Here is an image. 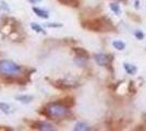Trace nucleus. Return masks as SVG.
I'll use <instances>...</instances> for the list:
<instances>
[{
	"instance_id": "f257e3e1",
	"label": "nucleus",
	"mask_w": 146,
	"mask_h": 131,
	"mask_svg": "<svg viewBox=\"0 0 146 131\" xmlns=\"http://www.w3.org/2000/svg\"><path fill=\"white\" fill-rule=\"evenodd\" d=\"M82 26L93 32H108L116 30L113 24L111 23V21L106 17L95 20H90V21H84V22H82Z\"/></svg>"
},
{
	"instance_id": "f03ea898",
	"label": "nucleus",
	"mask_w": 146,
	"mask_h": 131,
	"mask_svg": "<svg viewBox=\"0 0 146 131\" xmlns=\"http://www.w3.org/2000/svg\"><path fill=\"white\" fill-rule=\"evenodd\" d=\"M43 114H45L47 117L51 118H64L70 114L69 108L62 105L61 103H51L46 108H44Z\"/></svg>"
},
{
	"instance_id": "7ed1b4c3",
	"label": "nucleus",
	"mask_w": 146,
	"mask_h": 131,
	"mask_svg": "<svg viewBox=\"0 0 146 131\" xmlns=\"http://www.w3.org/2000/svg\"><path fill=\"white\" fill-rule=\"evenodd\" d=\"M22 68L11 60H1L0 61V73L7 76L20 74Z\"/></svg>"
},
{
	"instance_id": "20e7f679",
	"label": "nucleus",
	"mask_w": 146,
	"mask_h": 131,
	"mask_svg": "<svg viewBox=\"0 0 146 131\" xmlns=\"http://www.w3.org/2000/svg\"><path fill=\"white\" fill-rule=\"evenodd\" d=\"M94 59H95V61H96L99 66L109 68L110 72L113 73V69H112V60H113V57H112V55L95 54V55H94Z\"/></svg>"
},
{
	"instance_id": "39448f33",
	"label": "nucleus",
	"mask_w": 146,
	"mask_h": 131,
	"mask_svg": "<svg viewBox=\"0 0 146 131\" xmlns=\"http://www.w3.org/2000/svg\"><path fill=\"white\" fill-rule=\"evenodd\" d=\"M32 128L33 129H36V130H40V131H54L55 128L51 124H48V122H45V121H36L32 125Z\"/></svg>"
},
{
	"instance_id": "423d86ee",
	"label": "nucleus",
	"mask_w": 146,
	"mask_h": 131,
	"mask_svg": "<svg viewBox=\"0 0 146 131\" xmlns=\"http://www.w3.org/2000/svg\"><path fill=\"white\" fill-rule=\"evenodd\" d=\"M72 50L74 51V54L76 55V57H82V58H85V59H88V58H90V54H88V51L85 50L84 48L74 47V48H72Z\"/></svg>"
},
{
	"instance_id": "0eeeda50",
	"label": "nucleus",
	"mask_w": 146,
	"mask_h": 131,
	"mask_svg": "<svg viewBox=\"0 0 146 131\" xmlns=\"http://www.w3.org/2000/svg\"><path fill=\"white\" fill-rule=\"evenodd\" d=\"M123 68L127 71L128 74H131V75L135 74L136 71H137V68H136L135 66H133V65H130V63H124V65H123Z\"/></svg>"
},
{
	"instance_id": "6e6552de",
	"label": "nucleus",
	"mask_w": 146,
	"mask_h": 131,
	"mask_svg": "<svg viewBox=\"0 0 146 131\" xmlns=\"http://www.w3.org/2000/svg\"><path fill=\"white\" fill-rule=\"evenodd\" d=\"M74 130L75 131H90L92 130L91 127L86 125L85 122H78L75 127H74Z\"/></svg>"
},
{
	"instance_id": "1a4fd4ad",
	"label": "nucleus",
	"mask_w": 146,
	"mask_h": 131,
	"mask_svg": "<svg viewBox=\"0 0 146 131\" xmlns=\"http://www.w3.org/2000/svg\"><path fill=\"white\" fill-rule=\"evenodd\" d=\"M33 11L36 13L38 17H40V18H43V19H48L49 14H48V12H47V11L42 10V9L36 8V7H34V8H33Z\"/></svg>"
},
{
	"instance_id": "9d476101",
	"label": "nucleus",
	"mask_w": 146,
	"mask_h": 131,
	"mask_svg": "<svg viewBox=\"0 0 146 131\" xmlns=\"http://www.w3.org/2000/svg\"><path fill=\"white\" fill-rule=\"evenodd\" d=\"M33 98H34V97H33L32 95H20V96H17V100H20L21 103H24V104L32 102Z\"/></svg>"
},
{
	"instance_id": "9b49d317",
	"label": "nucleus",
	"mask_w": 146,
	"mask_h": 131,
	"mask_svg": "<svg viewBox=\"0 0 146 131\" xmlns=\"http://www.w3.org/2000/svg\"><path fill=\"white\" fill-rule=\"evenodd\" d=\"M55 86H57L58 88H62V90H66V88H70L72 87V84H69V83H66L63 81H57L55 82Z\"/></svg>"
},
{
	"instance_id": "f8f14e48",
	"label": "nucleus",
	"mask_w": 146,
	"mask_h": 131,
	"mask_svg": "<svg viewBox=\"0 0 146 131\" xmlns=\"http://www.w3.org/2000/svg\"><path fill=\"white\" fill-rule=\"evenodd\" d=\"M59 103H61L62 105H64V106L68 107V108H70V107H72L73 105H74V100H73L72 97H67V98L62 100L61 102H59Z\"/></svg>"
},
{
	"instance_id": "ddd939ff",
	"label": "nucleus",
	"mask_w": 146,
	"mask_h": 131,
	"mask_svg": "<svg viewBox=\"0 0 146 131\" xmlns=\"http://www.w3.org/2000/svg\"><path fill=\"white\" fill-rule=\"evenodd\" d=\"M61 3L67 5L71 7H78L79 6V0H59Z\"/></svg>"
},
{
	"instance_id": "4468645a",
	"label": "nucleus",
	"mask_w": 146,
	"mask_h": 131,
	"mask_svg": "<svg viewBox=\"0 0 146 131\" xmlns=\"http://www.w3.org/2000/svg\"><path fill=\"white\" fill-rule=\"evenodd\" d=\"M112 45H113V47L118 50H123L125 48V44L123 43V42H120V41H115V42L112 43Z\"/></svg>"
},
{
	"instance_id": "2eb2a0df",
	"label": "nucleus",
	"mask_w": 146,
	"mask_h": 131,
	"mask_svg": "<svg viewBox=\"0 0 146 131\" xmlns=\"http://www.w3.org/2000/svg\"><path fill=\"white\" fill-rule=\"evenodd\" d=\"M74 61H75V63H76V65H79L80 67H85L86 63H87V59H85V58H82V57H76Z\"/></svg>"
},
{
	"instance_id": "dca6fc26",
	"label": "nucleus",
	"mask_w": 146,
	"mask_h": 131,
	"mask_svg": "<svg viewBox=\"0 0 146 131\" xmlns=\"http://www.w3.org/2000/svg\"><path fill=\"white\" fill-rule=\"evenodd\" d=\"M110 8H111V10L116 13V14H118V15L121 13V8H120L119 5H117V3H110Z\"/></svg>"
},
{
	"instance_id": "f3484780",
	"label": "nucleus",
	"mask_w": 146,
	"mask_h": 131,
	"mask_svg": "<svg viewBox=\"0 0 146 131\" xmlns=\"http://www.w3.org/2000/svg\"><path fill=\"white\" fill-rule=\"evenodd\" d=\"M0 109L2 110L3 112H6V114H9L10 112V109H11V107L9 106L8 104H5V103H0Z\"/></svg>"
},
{
	"instance_id": "a211bd4d",
	"label": "nucleus",
	"mask_w": 146,
	"mask_h": 131,
	"mask_svg": "<svg viewBox=\"0 0 146 131\" xmlns=\"http://www.w3.org/2000/svg\"><path fill=\"white\" fill-rule=\"evenodd\" d=\"M31 27L34 30V31L38 32V33H44L45 34V31H44L43 29H42V26H39L38 24H35V23H32L31 24Z\"/></svg>"
},
{
	"instance_id": "6ab92c4d",
	"label": "nucleus",
	"mask_w": 146,
	"mask_h": 131,
	"mask_svg": "<svg viewBox=\"0 0 146 131\" xmlns=\"http://www.w3.org/2000/svg\"><path fill=\"white\" fill-rule=\"evenodd\" d=\"M134 35H135V37L137 38V39H143V38L145 37V35H144V33L141 31H136L134 33Z\"/></svg>"
},
{
	"instance_id": "aec40b11",
	"label": "nucleus",
	"mask_w": 146,
	"mask_h": 131,
	"mask_svg": "<svg viewBox=\"0 0 146 131\" xmlns=\"http://www.w3.org/2000/svg\"><path fill=\"white\" fill-rule=\"evenodd\" d=\"M129 92H130L131 94L135 93V87H134L133 81H130V83H129Z\"/></svg>"
},
{
	"instance_id": "412c9836",
	"label": "nucleus",
	"mask_w": 146,
	"mask_h": 131,
	"mask_svg": "<svg viewBox=\"0 0 146 131\" xmlns=\"http://www.w3.org/2000/svg\"><path fill=\"white\" fill-rule=\"evenodd\" d=\"M47 26H48V27H61L62 25H61V24H56V23H52V24H51V23H50V24H47Z\"/></svg>"
},
{
	"instance_id": "4be33fe9",
	"label": "nucleus",
	"mask_w": 146,
	"mask_h": 131,
	"mask_svg": "<svg viewBox=\"0 0 146 131\" xmlns=\"http://www.w3.org/2000/svg\"><path fill=\"white\" fill-rule=\"evenodd\" d=\"M129 15H130L132 19H135L136 21H137V22H140V21H141V19L139 18V17H136V15H134V17H133V15H131V14H130V12H129Z\"/></svg>"
},
{
	"instance_id": "5701e85b",
	"label": "nucleus",
	"mask_w": 146,
	"mask_h": 131,
	"mask_svg": "<svg viewBox=\"0 0 146 131\" xmlns=\"http://www.w3.org/2000/svg\"><path fill=\"white\" fill-rule=\"evenodd\" d=\"M29 1H30L31 3H34V5H35V3H38V2H40L42 0H29Z\"/></svg>"
},
{
	"instance_id": "b1692460",
	"label": "nucleus",
	"mask_w": 146,
	"mask_h": 131,
	"mask_svg": "<svg viewBox=\"0 0 146 131\" xmlns=\"http://www.w3.org/2000/svg\"><path fill=\"white\" fill-rule=\"evenodd\" d=\"M0 130H11L10 128H0Z\"/></svg>"
},
{
	"instance_id": "393cba45",
	"label": "nucleus",
	"mask_w": 146,
	"mask_h": 131,
	"mask_svg": "<svg viewBox=\"0 0 146 131\" xmlns=\"http://www.w3.org/2000/svg\"><path fill=\"white\" fill-rule=\"evenodd\" d=\"M135 7H136V8H139V0H136V1H135Z\"/></svg>"
},
{
	"instance_id": "a878e982",
	"label": "nucleus",
	"mask_w": 146,
	"mask_h": 131,
	"mask_svg": "<svg viewBox=\"0 0 146 131\" xmlns=\"http://www.w3.org/2000/svg\"><path fill=\"white\" fill-rule=\"evenodd\" d=\"M143 119L146 121V112H145V114H143Z\"/></svg>"
},
{
	"instance_id": "bb28decb",
	"label": "nucleus",
	"mask_w": 146,
	"mask_h": 131,
	"mask_svg": "<svg viewBox=\"0 0 146 131\" xmlns=\"http://www.w3.org/2000/svg\"><path fill=\"white\" fill-rule=\"evenodd\" d=\"M119 1H123V0H119Z\"/></svg>"
}]
</instances>
